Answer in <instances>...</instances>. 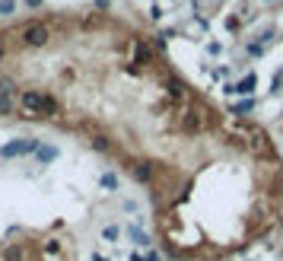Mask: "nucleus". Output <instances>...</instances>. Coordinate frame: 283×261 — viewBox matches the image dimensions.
Listing matches in <instances>:
<instances>
[{"label":"nucleus","mask_w":283,"mask_h":261,"mask_svg":"<svg viewBox=\"0 0 283 261\" xmlns=\"http://www.w3.org/2000/svg\"><path fill=\"white\" fill-rule=\"evenodd\" d=\"M19 109L26 118H35V115H57L61 112V102L48 92H39V89H19Z\"/></svg>","instance_id":"obj_1"},{"label":"nucleus","mask_w":283,"mask_h":261,"mask_svg":"<svg viewBox=\"0 0 283 261\" xmlns=\"http://www.w3.org/2000/svg\"><path fill=\"white\" fill-rule=\"evenodd\" d=\"M19 42L26 45V48H45V45L51 42L48 22H26V26L19 29Z\"/></svg>","instance_id":"obj_2"},{"label":"nucleus","mask_w":283,"mask_h":261,"mask_svg":"<svg viewBox=\"0 0 283 261\" xmlns=\"http://www.w3.org/2000/svg\"><path fill=\"white\" fill-rule=\"evenodd\" d=\"M42 147L39 137H19V140H10V144L0 147V159H16V156H29Z\"/></svg>","instance_id":"obj_3"},{"label":"nucleus","mask_w":283,"mask_h":261,"mask_svg":"<svg viewBox=\"0 0 283 261\" xmlns=\"http://www.w3.org/2000/svg\"><path fill=\"white\" fill-rule=\"evenodd\" d=\"M131 175H134V182L137 185H150L153 179H156V162H150V159H137L131 166Z\"/></svg>","instance_id":"obj_4"},{"label":"nucleus","mask_w":283,"mask_h":261,"mask_svg":"<svg viewBox=\"0 0 283 261\" xmlns=\"http://www.w3.org/2000/svg\"><path fill=\"white\" fill-rule=\"evenodd\" d=\"M179 127L185 130V134H200V127H204V115H200V109H185Z\"/></svg>","instance_id":"obj_5"},{"label":"nucleus","mask_w":283,"mask_h":261,"mask_svg":"<svg viewBox=\"0 0 283 261\" xmlns=\"http://www.w3.org/2000/svg\"><path fill=\"white\" fill-rule=\"evenodd\" d=\"M255 89H258V77H255V74H245L239 83H235V96L252 99V96H255Z\"/></svg>","instance_id":"obj_6"},{"label":"nucleus","mask_w":283,"mask_h":261,"mask_svg":"<svg viewBox=\"0 0 283 261\" xmlns=\"http://www.w3.org/2000/svg\"><path fill=\"white\" fill-rule=\"evenodd\" d=\"M57 156H61V150H57L54 144H42L39 150H35V159H39L42 166H48V162H54Z\"/></svg>","instance_id":"obj_7"},{"label":"nucleus","mask_w":283,"mask_h":261,"mask_svg":"<svg viewBox=\"0 0 283 261\" xmlns=\"http://www.w3.org/2000/svg\"><path fill=\"white\" fill-rule=\"evenodd\" d=\"M166 92H169L175 102H185V96H188V92H185V83H182L179 77H166Z\"/></svg>","instance_id":"obj_8"},{"label":"nucleus","mask_w":283,"mask_h":261,"mask_svg":"<svg viewBox=\"0 0 283 261\" xmlns=\"http://www.w3.org/2000/svg\"><path fill=\"white\" fill-rule=\"evenodd\" d=\"M124 233H127V236H131V239H134V245H140V248H153V239H150V236H147L144 230L137 226V223H134V226H127Z\"/></svg>","instance_id":"obj_9"},{"label":"nucleus","mask_w":283,"mask_h":261,"mask_svg":"<svg viewBox=\"0 0 283 261\" xmlns=\"http://www.w3.org/2000/svg\"><path fill=\"white\" fill-rule=\"evenodd\" d=\"M137 64H153V48H150V45H147L144 39L137 42V57H134V67H137Z\"/></svg>","instance_id":"obj_10"},{"label":"nucleus","mask_w":283,"mask_h":261,"mask_svg":"<svg viewBox=\"0 0 283 261\" xmlns=\"http://www.w3.org/2000/svg\"><path fill=\"white\" fill-rule=\"evenodd\" d=\"M13 96H16V80L0 77V99H13Z\"/></svg>","instance_id":"obj_11"},{"label":"nucleus","mask_w":283,"mask_h":261,"mask_svg":"<svg viewBox=\"0 0 283 261\" xmlns=\"http://www.w3.org/2000/svg\"><path fill=\"white\" fill-rule=\"evenodd\" d=\"M99 188H105V191H118L121 182H118L115 172H102V175H99Z\"/></svg>","instance_id":"obj_12"},{"label":"nucleus","mask_w":283,"mask_h":261,"mask_svg":"<svg viewBox=\"0 0 283 261\" xmlns=\"http://www.w3.org/2000/svg\"><path fill=\"white\" fill-rule=\"evenodd\" d=\"M89 147L96 150V153H112V140L105 137V134H92V140H89Z\"/></svg>","instance_id":"obj_13"},{"label":"nucleus","mask_w":283,"mask_h":261,"mask_svg":"<svg viewBox=\"0 0 283 261\" xmlns=\"http://www.w3.org/2000/svg\"><path fill=\"white\" fill-rule=\"evenodd\" d=\"M255 105H258V102H255V96H252V99H242V102H235L232 109H229V115H239V118H242V115L255 112Z\"/></svg>","instance_id":"obj_14"},{"label":"nucleus","mask_w":283,"mask_h":261,"mask_svg":"<svg viewBox=\"0 0 283 261\" xmlns=\"http://www.w3.org/2000/svg\"><path fill=\"white\" fill-rule=\"evenodd\" d=\"M4 261H22V245H7L4 248Z\"/></svg>","instance_id":"obj_15"},{"label":"nucleus","mask_w":283,"mask_h":261,"mask_svg":"<svg viewBox=\"0 0 283 261\" xmlns=\"http://www.w3.org/2000/svg\"><path fill=\"white\" fill-rule=\"evenodd\" d=\"M118 236H121V230H118L115 223H109V226L102 230V239H105V242H118Z\"/></svg>","instance_id":"obj_16"},{"label":"nucleus","mask_w":283,"mask_h":261,"mask_svg":"<svg viewBox=\"0 0 283 261\" xmlns=\"http://www.w3.org/2000/svg\"><path fill=\"white\" fill-rule=\"evenodd\" d=\"M16 13V0H0V16H13Z\"/></svg>","instance_id":"obj_17"},{"label":"nucleus","mask_w":283,"mask_h":261,"mask_svg":"<svg viewBox=\"0 0 283 261\" xmlns=\"http://www.w3.org/2000/svg\"><path fill=\"white\" fill-rule=\"evenodd\" d=\"M245 51H249V57H261L264 54V45L261 42H249V45H245Z\"/></svg>","instance_id":"obj_18"},{"label":"nucleus","mask_w":283,"mask_h":261,"mask_svg":"<svg viewBox=\"0 0 283 261\" xmlns=\"http://www.w3.org/2000/svg\"><path fill=\"white\" fill-rule=\"evenodd\" d=\"M270 92H274V96H277V92H283V70H277L274 80H270Z\"/></svg>","instance_id":"obj_19"},{"label":"nucleus","mask_w":283,"mask_h":261,"mask_svg":"<svg viewBox=\"0 0 283 261\" xmlns=\"http://www.w3.org/2000/svg\"><path fill=\"white\" fill-rule=\"evenodd\" d=\"M274 35H277V32H274V29H270V26H267V29H264L261 35H258V42H261V45H264V48H267V45H270V42H274Z\"/></svg>","instance_id":"obj_20"},{"label":"nucleus","mask_w":283,"mask_h":261,"mask_svg":"<svg viewBox=\"0 0 283 261\" xmlns=\"http://www.w3.org/2000/svg\"><path fill=\"white\" fill-rule=\"evenodd\" d=\"M42 248H45L48 255H61V242H57V239H48V242H45Z\"/></svg>","instance_id":"obj_21"},{"label":"nucleus","mask_w":283,"mask_h":261,"mask_svg":"<svg viewBox=\"0 0 283 261\" xmlns=\"http://www.w3.org/2000/svg\"><path fill=\"white\" fill-rule=\"evenodd\" d=\"M13 109H16L13 99H0V115H13Z\"/></svg>","instance_id":"obj_22"},{"label":"nucleus","mask_w":283,"mask_h":261,"mask_svg":"<svg viewBox=\"0 0 283 261\" xmlns=\"http://www.w3.org/2000/svg\"><path fill=\"white\" fill-rule=\"evenodd\" d=\"M153 48H156V51H166V35H153Z\"/></svg>","instance_id":"obj_23"},{"label":"nucleus","mask_w":283,"mask_h":261,"mask_svg":"<svg viewBox=\"0 0 283 261\" xmlns=\"http://www.w3.org/2000/svg\"><path fill=\"white\" fill-rule=\"evenodd\" d=\"M144 261H162V255L156 252V248H147V255H144Z\"/></svg>","instance_id":"obj_24"},{"label":"nucleus","mask_w":283,"mask_h":261,"mask_svg":"<svg viewBox=\"0 0 283 261\" xmlns=\"http://www.w3.org/2000/svg\"><path fill=\"white\" fill-rule=\"evenodd\" d=\"M207 51L210 54H223V45L220 42H207Z\"/></svg>","instance_id":"obj_25"},{"label":"nucleus","mask_w":283,"mask_h":261,"mask_svg":"<svg viewBox=\"0 0 283 261\" xmlns=\"http://www.w3.org/2000/svg\"><path fill=\"white\" fill-rule=\"evenodd\" d=\"M226 29H229V32H239V19L229 16V19H226Z\"/></svg>","instance_id":"obj_26"},{"label":"nucleus","mask_w":283,"mask_h":261,"mask_svg":"<svg viewBox=\"0 0 283 261\" xmlns=\"http://www.w3.org/2000/svg\"><path fill=\"white\" fill-rule=\"evenodd\" d=\"M223 96H235V83H223Z\"/></svg>","instance_id":"obj_27"},{"label":"nucleus","mask_w":283,"mask_h":261,"mask_svg":"<svg viewBox=\"0 0 283 261\" xmlns=\"http://www.w3.org/2000/svg\"><path fill=\"white\" fill-rule=\"evenodd\" d=\"M22 4H26V7H29V10H39V7H42V4H45V0H22Z\"/></svg>","instance_id":"obj_28"},{"label":"nucleus","mask_w":283,"mask_h":261,"mask_svg":"<svg viewBox=\"0 0 283 261\" xmlns=\"http://www.w3.org/2000/svg\"><path fill=\"white\" fill-rule=\"evenodd\" d=\"M92 261H109V255H99V252H92Z\"/></svg>","instance_id":"obj_29"},{"label":"nucleus","mask_w":283,"mask_h":261,"mask_svg":"<svg viewBox=\"0 0 283 261\" xmlns=\"http://www.w3.org/2000/svg\"><path fill=\"white\" fill-rule=\"evenodd\" d=\"M96 7L99 10H109V0H96Z\"/></svg>","instance_id":"obj_30"},{"label":"nucleus","mask_w":283,"mask_h":261,"mask_svg":"<svg viewBox=\"0 0 283 261\" xmlns=\"http://www.w3.org/2000/svg\"><path fill=\"white\" fill-rule=\"evenodd\" d=\"M127 261H144V255H140V252H134L131 258H127Z\"/></svg>","instance_id":"obj_31"},{"label":"nucleus","mask_w":283,"mask_h":261,"mask_svg":"<svg viewBox=\"0 0 283 261\" xmlns=\"http://www.w3.org/2000/svg\"><path fill=\"white\" fill-rule=\"evenodd\" d=\"M0 61H4V39H0Z\"/></svg>","instance_id":"obj_32"},{"label":"nucleus","mask_w":283,"mask_h":261,"mask_svg":"<svg viewBox=\"0 0 283 261\" xmlns=\"http://www.w3.org/2000/svg\"><path fill=\"white\" fill-rule=\"evenodd\" d=\"M264 4H274V0H264Z\"/></svg>","instance_id":"obj_33"}]
</instances>
